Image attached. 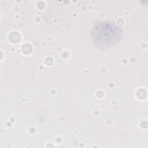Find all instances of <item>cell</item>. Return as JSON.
I'll list each match as a JSON object with an SVG mask.
<instances>
[{
	"instance_id": "cell-1",
	"label": "cell",
	"mask_w": 148,
	"mask_h": 148,
	"mask_svg": "<svg viewBox=\"0 0 148 148\" xmlns=\"http://www.w3.org/2000/svg\"><path fill=\"white\" fill-rule=\"evenodd\" d=\"M91 36L95 45L106 49L116 45L122 36L121 28L109 20L98 21L91 29Z\"/></svg>"
}]
</instances>
